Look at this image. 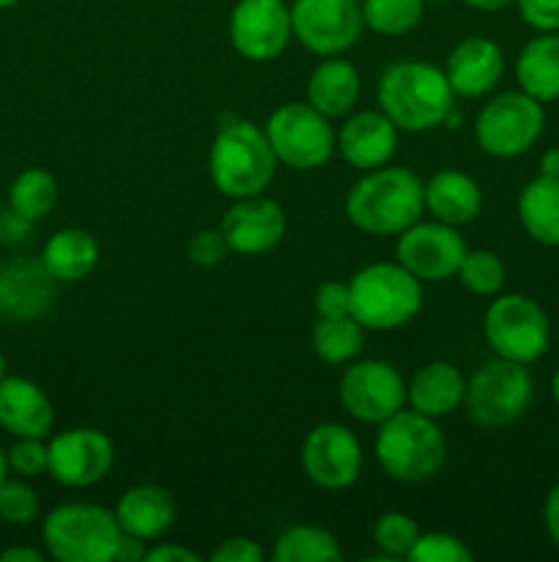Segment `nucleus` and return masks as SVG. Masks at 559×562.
<instances>
[{"label": "nucleus", "instance_id": "1", "mask_svg": "<svg viewBox=\"0 0 559 562\" xmlns=\"http://www.w3.org/2000/svg\"><path fill=\"white\" fill-rule=\"evenodd\" d=\"M425 212V184L406 168L367 170L345 198L351 225L370 236H398Z\"/></svg>", "mask_w": 559, "mask_h": 562}, {"label": "nucleus", "instance_id": "2", "mask_svg": "<svg viewBox=\"0 0 559 562\" xmlns=\"http://www.w3.org/2000/svg\"><path fill=\"white\" fill-rule=\"evenodd\" d=\"M455 93L447 75L427 60H400L381 75L378 110L403 132H427L449 119Z\"/></svg>", "mask_w": 559, "mask_h": 562}, {"label": "nucleus", "instance_id": "3", "mask_svg": "<svg viewBox=\"0 0 559 562\" xmlns=\"http://www.w3.org/2000/svg\"><path fill=\"white\" fill-rule=\"evenodd\" d=\"M277 157L269 146L266 132L252 121L233 119L219 126L208 151V173L225 198L261 195L274 179Z\"/></svg>", "mask_w": 559, "mask_h": 562}, {"label": "nucleus", "instance_id": "4", "mask_svg": "<svg viewBox=\"0 0 559 562\" xmlns=\"http://www.w3.org/2000/svg\"><path fill=\"white\" fill-rule=\"evenodd\" d=\"M376 459L398 483H425L438 475L447 442L436 420L417 409H400L378 426Z\"/></svg>", "mask_w": 559, "mask_h": 562}, {"label": "nucleus", "instance_id": "5", "mask_svg": "<svg viewBox=\"0 0 559 562\" xmlns=\"http://www.w3.org/2000/svg\"><path fill=\"white\" fill-rule=\"evenodd\" d=\"M351 316L365 329L389 333L400 329L420 313L422 280L403 263H367L349 280Z\"/></svg>", "mask_w": 559, "mask_h": 562}, {"label": "nucleus", "instance_id": "6", "mask_svg": "<svg viewBox=\"0 0 559 562\" xmlns=\"http://www.w3.org/2000/svg\"><path fill=\"white\" fill-rule=\"evenodd\" d=\"M118 538V519L102 505H58L42 525L44 547L58 562H113Z\"/></svg>", "mask_w": 559, "mask_h": 562}, {"label": "nucleus", "instance_id": "7", "mask_svg": "<svg viewBox=\"0 0 559 562\" xmlns=\"http://www.w3.org/2000/svg\"><path fill=\"white\" fill-rule=\"evenodd\" d=\"M532 393H535V379H532L529 368L497 357L477 368L466 382V415L480 428L497 431V428L515 423L529 409Z\"/></svg>", "mask_w": 559, "mask_h": 562}, {"label": "nucleus", "instance_id": "8", "mask_svg": "<svg viewBox=\"0 0 559 562\" xmlns=\"http://www.w3.org/2000/svg\"><path fill=\"white\" fill-rule=\"evenodd\" d=\"M266 137L277 162L294 170H316L332 159L338 135L321 110L310 102H288L266 121Z\"/></svg>", "mask_w": 559, "mask_h": 562}, {"label": "nucleus", "instance_id": "9", "mask_svg": "<svg viewBox=\"0 0 559 562\" xmlns=\"http://www.w3.org/2000/svg\"><path fill=\"white\" fill-rule=\"evenodd\" d=\"M488 346L504 360L532 366L551 344V322L535 300L524 294H504L493 300L482 322Z\"/></svg>", "mask_w": 559, "mask_h": 562}, {"label": "nucleus", "instance_id": "10", "mask_svg": "<svg viewBox=\"0 0 559 562\" xmlns=\"http://www.w3.org/2000/svg\"><path fill=\"white\" fill-rule=\"evenodd\" d=\"M543 126V102L524 91H507L482 104L475 124V140L488 157L513 159L540 140Z\"/></svg>", "mask_w": 559, "mask_h": 562}, {"label": "nucleus", "instance_id": "11", "mask_svg": "<svg viewBox=\"0 0 559 562\" xmlns=\"http://www.w3.org/2000/svg\"><path fill=\"white\" fill-rule=\"evenodd\" d=\"M340 404L354 420L381 426L406 406V382L384 360H356L340 379Z\"/></svg>", "mask_w": 559, "mask_h": 562}, {"label": "nucleus", "instance_id": "12", "mask_svg": "<svg viewBox=\"0 0 559 562\" xmlns=\"http://www.w3.org/2000/svg\"><path fill=\"white\" fill-rule=\"evenodd\" d=\"M290 22L294 38L323 58L354 47L365 27L362 5L356 0H294Z\"/></svg>", "mask_w": 559, "mask_h": 562}, {"label": "nucleus", "instance_id": "13", "mask_svg": "<svg viewBox=\"0 0 559 562\" xmlns=\"http://www.w3.org/2000/svg\"><path fill=\"white\" fill-rule=\"evenodd\" d=\"M228 36L241 58L255 64L274 60L294 38L290 5L285 0H236L228 16Z\"/></svg>", "mask_w": 559, "mask_h": 562}, {"label": "nucleus", "instance_id": "14", "mask_svg": "<svg viewBox=\"0 0 559 562\" xmlns=\"http://www.w3.org/2000/svg\"><path fill=\"white\" fill-rule=\"evenodd\" d=\"M466 250L469 247L464 236L455 231V225L442 223V220H433V223L417 220L411 228L398 234V263H403L422 283H444L455 278Z\"/></svg>", "mask_w": 559, "mask_h": 562}, {"label": "nucleus", "instance_id": "15", "mask_svg": "<svg viewBox=\"0 0 559 562\" xmlns=\"http://www.w3.org/2000/svg\"><path fill=\"white\" fill-rule=\"evenodd\" d=\"M115 448L96 428H69L49 439V475L66 488H88L110 475Z\"/></svg>", "mask_w": 559, "mask_h": 562}, {"label": "nucleus", "instance_id": "16", "mask_svg": "<svg viewBox=\"0 0 559 562\" xmlns=\"http://www.w3.org/2000/svg\"><path fill=\"white\" fill-rule=\"evenodd\" d=\"M301 467L316 486L340 492L362 472V445L343 423H321L301 445Z\"/></svg>", "mask_w": 559, "mask_h": 562}, {"label": "nucleus", "instance_id": "17", "mask_svg": "<svg viewBox=\"0 0 559 562\" xmlns=\"http://www.w3.org/2000/svg\"><path fill=\"white\" fill-rule=\"evenodd\" d=\"M219 231L228 239L230 252L239 256H263L274 250L285 236V212L277 201L261 195L236 198L225 212Z\"/></svg>", "mask_w": 559, "mask_h": 562}, {"label": "nucleus", "instance_id": "18", "mask_svg": "<svg viewBox=\"0 0 559 562\" xmlns=\"http://www.w3.org/2000/svg\"><path fill=\"white\" fill-rule=\"evenodd\" d=\"M58 280L49 274L42 258L14 256L0 263V313L14 322H33L55 302Z\"/></svg>", "mask_w": 559, "mask_h": 562}, {"label": "nucleus", "instance_id": "19", "mask_svg": "<svg viewBox=\"0 0 559 562\" xmlns=\"http://www.w3.org/2000/svg\"><path fill=\"white\" fill-rule=\"evenodd\" d=\"M444 75H447L455 97H486L499 86L504 75L502 47L488 36H466L449 53Z\"/></svg>", "mask_w": 559, "mask_h": 562}, {"label": "nucleus", "instance_id": "20", "mask_svg": "<svg viewBox=\"0 0 559 562\" xmlns=\"http://www.w3.org/2000/svg\"><path fill=\"white\" fill-rule=\"evenodd\" d=\"M398 126L381 110H365L351 115L338 132V151L351 168L376 170L387 165L398 151Z\"/></svg>", "mask_w": 559, "mask_h": 562}, {"label": "nucleus", "instance_id": "21", "mask_svg": "<svg viewBox=\"0 0 559 562\" xmlns=\"http://www.w3.org/2000/svg\"><path fill=\"white\" fill-rule=\"evenodd\" d=\"M53 423V401L36 382L25 376H5L0 382V426L11 437H47Z\"/></svg>", "mask_w": 559, "mask_h": 562}, {"label": "nucleus", "instance_id": "22", "mask_svg": "<svg viewBox=\"0 0 559 562\" xmlns=\"http://www.w3.org/2000/svg\"><path fill=\"white\" fill-rule=\"evenodd\" d=\"M113 514L118 519L121 532H129L142 541H157L173 527L175 499L168 488L142 483V486H132L121 494Z\"/></svg>", "mask_w": 559, "mask_h": 562}, {"label": "nucleus", "instance_id": "23", "mask_svg": "<svg viewBox=\"0 0 559 562\" xmlns=\"http://www.w3.org/2000/svg\"><path fill=\"white\" fill-rule=\"evenodd\" d=\"M466 395V379L460 376L458 368L453 362H425L420 371L411 376L406 384V401L411 409L422 412L427 417H447L449 412L458 409L464 404Z\"/></svg>", "mask_w": 559, "mask_h": 562}, {"label": "nucleus", "instance_id": "24", "mask_svg": "<svg viewBox=\"0 0 559 562\" xmlns=\"http://www.w3.org/2000/svg\"><path fill=\"white\" fill-rule=\"evenodd\" d=\"M425 209L447 225H466L482 209V190L464 170H438L425 184Z\"/></svg>", "mask_w": 559, "mask_h": 562}, {"label": "nucleus", "instance_id": "25", "mask_svg": "<svg viewBox=\"0 0 559 562\" xmlns=\"http://www.w3.org/2000/svg\"><path fill=\"white\" fill-rule=\"evenodd\" d=\"M360 91L362 77L356 66L345 58H332V55L321 60L307 80V102L321 110L327 119L349 113L360 99Z\"/></svg>", "mask_w": 559, "mask_h": 562}, {"label": "nucleus", "instance_id": "26", "mask_svg": "<svg viewBox=\"0 0 559 562\" xmlns=\"http://www.w3.org/2000/svg\"><path fill=\"white\" fill-rule=\"evenodd\" d=\"M515 80L521 91L537 102L559 99V36L557 31L529 38L515 60Z\"/></svg>", "mask_w": 559, "mask_h": 562}, {"label": "nucleus", "instance_id": "27", "mask_svg": "<svg viewBox=\"0 0 559 562\" xmlns=\"http://www.w3.org/2000/svg\"><path fill=\"white\" fill-rule=\"evenodd\" d=\"M44 267L58 283H80L96 269L99 241L85 228H64L47 239L42 250Z\"/></svg>", "mask_w": 559, "mask_h": 562}, {"label": "nucleus", "instance_id": "28", "mask_svg": "<svg viewBox=\"0 0 559 562\" xmlns=\"http://www.w3.org/2000/svg\"><path fill=\"white\" fill-rule=\"evenodd\" d=\"M518 220L529 239L546 247H559V179L537 176L521 190Z\"/></svg>", "mask_w": 559, "mask_h": 562}, {"label": "nucleus", "instance_id": "29", "mask_svg": "<svg viewBox=\"0 0 559 562\" xmlns=\"http://www.w3.org/2000/svg\"><path fill=\"white\" fill-rule=\"evenodd\" d=\"M365 327L354 316H318L312 327V351L327 366H343L362 351Z\"/></svg>", "mask_w": 559, "mask_h": 562}, {"label": "nucleus", "instance_id": "30", "mask_svg": "<svg viewBox=\"0 0 559 562\" xmlns=\"http://www.w3.org/2000/svg\"><path fill=\"white\" fill-rule=\"evenodd\" d=\"M274 562H338L343 560L338 538L323 527L294 525L274 541Z\"/></svg>", "mask_w": 559, "mask_h": 562}, {"label": "nucleus", "instance_id": "31", "mask_svg": "<svg viewBox=\"0 0 559 562\" xmlns=\"http://www.w3.org/2000/svg\"><path fill=\"white\" fill-rule=\"evenodd\" d=\"M58 179L44 168H27L11 181L9 209L27 223L44 220L58 203Z\"/></svg>", "mask_w": 559, "mask_h": 562}, {"label": "nucleus", "instance_id": "32", "mask_svg": "<svg viewBox=\"0 0 559 562\" xmlns=\"http://www.w3.org/2000/svg\"><path fill=\"white\" fill-rule=\"evenodd\" d=\"M425 14V0H365L362 16L365 25L378 36H406L420 25Z\"/></svg>", "mask_w": 559, "mask_h": 562}, {"label": "nucleus", "instance_id": "33", "mask_svg": "<svg viewBox=\"0 0 559 562\" xmlns=\"http://www.w3.org/2000/svg\"><path fill=\"white\" fill-rule=\"evenodd\" d=\"M504 278H507V272H504V263L497 252L466 250L458 269V280L464 283L466 291L477 296H493L502 291Z\"/></svg>", "mask_w": 559, "mask_h": 562}, {"label": "nucleus", "instance_id": "34", "mask_svg": "<svg viewBox=\"0 0 559 562\" xmlns=\"http://www.w3.org/2000/svg\"><path fill=\"white\" fill-rule=\"evenodd\" d=\"M417 538H420V527H417V521L411 519L409 514L389 510V514H384L381 519L376 521V527H373V541H376V547L381 549V554L370 560L392 562L398 558H406V554L411 552V547L417 543Z\"/></svg>", "mask_w": 559, "mask_h": 562}, {"label": "nucleus", "instance_id": "35", "mask_svg": "<svg viewBox=\"0 0 559 562\" xmlns=\"http://www.w3.org/2000/svg\"><path fill=\"white\" fill-rule=\"evenodd\" d=\"M38 508H42V503H38V494L31 483L5 481L0 486V519L5 525H31L38 516Z\"/></svg>", "mask_w": 559, "mask_h": 562}, {"label": "nucleus", "instance_id": "36", "mask_svg": "<svg viewBox=\"0 0 559 562\" xmlns=\"http://www.w3.org/2000/svg\"><path fill=\"white\" fill-rule=\"evenodd\" d=\"M411 562H471V552L458 536L449 532H420L411 552L406 554Z\"/></svg>", "mask_w": 559, "mask_h": 562}, {"label": "nucleus", "instance_id": "37", "mask_svg": "<svg viewBox=\"0 0 559 562\" xmlns=\"http://www.w3.org/2000/svg\"><path fill=\"white\" fill-rule=\"evenodd\" d=\"M5 456L11 472L20 477H38L49 470V442H44V437H16Z\"/></svg>", "mask_w": 559, "mask_h": 562}, {"label": "nucleus", "instance_id": "38", "mask_svg": "<svg viewBox=\"0 0 559 562\" xmlns=\"http://www.w3.org/2000/svg\"><path fill=\"white\" fill-rule=\"evenodd\" d=\"M228 252H230L228 239H225V234L219 228L197 231V234L190 239V245H186V256H190V261L203 269L223 263L225 258H228Z\"/></svg>", "mask_w": 559, "mask_h": 562}, {"label": "nucleus", "instance_id": "39", "mask_svg": "<svg viewBox=\"0 0 559 562\" xmlns=\"http://www.w3.org/2000/svg\"><path fill=\"white\" fill-rule=\"evenodd\" d=\"M521 20L537 33L559 31V0H515Z\"/></svg>", "mask_w": 559, "mask_h": 562}, {"label": "nucleus", "instance_id": "40", "mask_svg": "<svg viewBox=\"0 0 559 562\" xmlns=\"http://www.w3.org/2000/svg\"><path fill=\"white\" fill-rule=\"evenodd\" d=\"M316 313L318 316H351V294L349 283L327 280L316 291Z\"/></svg>", "mask_w": 559, "mask_h": 562}, {"label": "nucleus", "instance_id": "41", "mask_svg": "<svg viewBox=\"0 0 559 562\" xmlns=\"http://www.w3.org/2000/svg\"><path fill=\"white\" fill-rule=\"evenodd\" d=\"M263 549L252 538H228L212 552V562H261Z\"/></svg>", "mask_w": 559, "mask_h": 562}, {"label": "nucleus", "instance_id": "42", "mask_svg": "<svg viewBox=\"0 0 559 562\" xmlns=\"http://www.w3.org/2000/svg\"><path fill=\"white\" fill-rule=\"evenodd\" d=\"M148 562H201L203 558L186 547H170V543H159V547L148 549Z\"/></svg>", "mask_w": 559, "mask_h": 562}, {"label": "nucleus", "instance_id": "43", "mask_svg": "<svg viewBox=\"0 0 559 562\" xmlns=\"http://www.w3.org/2000/svg\"><path fill=\"white\" fill-rule=\"evenodd\" d=\"M148 549L142 547V538L129 536V532H121L118 543H115L113 562H140L146 560Z\"/></svg>", "mask_w": 559, "mask_h": 562}, {"label": "nucleus", "instance_id": "44", "mask_svg": "<svg viewBox=\"0 0 559 562\" xmlns=\"http://www.w3.org/2000/svg\"><path fill=\"white\" fill-rule=\"evenodd\" d=\"M543 521H546V532L559 549V483L548 492L546 505H543Z\"/></svg>", "mask_w": 559, "mask_h": 562}, {"label": "nucleus", "instance_id": "45", "mask_svg": "<svg viewBox=\"0 0 559 562\" xmlns=\"http://www.w3.org/2000/svg\"><path fill=\"white\" fill-rule=\"evenodd\" d=\"M42 552L31 547H11L0 552V562H42Z\"/></svg>", "mask_w": 559, "mask_h": 562}, {"label": "nucleus", "instance_id": "46", "mask_svg": "<svg viewBox=\"0 0 559 562\" xmlns=\"http://www.w3.org/2000/svg\"><path fill=\"white\" fill-rule=\"evenodd\" d=\"M540 173L543 176H557L559 179V148H548L540 157Z\"/></svg>", "mask_w": 559, "mask_h": 562}, {"label": "nucleus", "instance_id": "47", "mask_svg": "<svg viewBox=\"0 0 559 562\" xmlns=\"http://www.w3.org/2000/svg\"><path fill=\"white\" fill-rule=\"evenodd\" d=\"M460 3H466L469 9L477 11H502L507 9L510 3H515V0H460Z\"/></svg>", "mask_w": 559, "mask_h": 562}, {"label": "nucleus", "instance_id": "48", "mask_svg": "<svg viewBox=\"0 0 559 562\" xmlns=\"http://www.w3.org/2000/svg\"><path fill=\"white\" fill-rule=\"evenodd\" d=\"M9 472H11V467H9V456H5V450L0 448V486H3V483L9 481Z\"/></svg>", "mask_w": 559, "mask_h": 562}, {"label": "nucleus", "instance_id": "49", "mask_svg": "<svg viewBox=\"0 0 559 562\" xmlns=\"http://www.w3.org/2000/svg\"><path fill=\"white\" fill-rule=\"evenodd\" d=\"M551 395H554V401H557V406H559V368L554 371V379H551Z\"/></svg>", "mask_w": 559, "mask_h": 562}, {"label": "nucleus", "instance_id": "50", "mask_svg": "<svg viewBox=\"0 0 559 562\" xmlns=\"http://www.w3.org/2000/svg\"><path fill=\"white\" fill-rule=\"evenodd\" d=\"M5 368H9V362H5V357L0 355V382H3V379L9 376V373H5Z\"/></svg>", "mask_w": 559, "mask_h": 562}, {"label": "nucleus", "instance_id": "51", "mask_svg": "<svg viewBox=\"0 0 559 562\" xmlns=\"http://www.w3.org/2000/svg\"><path fill=\"white\" fill-rule=\"evenodd\" d=\"M20 0H0V9H11V5H16Z\"/></svg>", "mask_w": 559, "mask_h": 562}]
</instances>
